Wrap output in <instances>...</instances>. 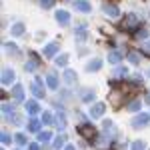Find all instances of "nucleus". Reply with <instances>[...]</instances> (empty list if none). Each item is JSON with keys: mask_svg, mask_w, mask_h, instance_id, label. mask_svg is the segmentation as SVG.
I'll use <instances>...</instances> for the list:
<instances>
[{"mask_svg": "<svg viewBox=\"0 0 150 150\" xmlns=\"http://www.w3.org/2000/svg\"><path fill=\"white\" fill-rule=\"evenodd\" d=\"M136 24H138V20H136V18L130 14V16H126V18H124V24H122V28H132V26H136Z\"/></svg>", "mask_w": 150, "mask_h": 150, "instance_id": "1", "label": "nucleus"}, {"mask_svg": "<svg viewBox=\"0 0 150 150\" xmlns=\"http://www.w3.org/2000/svg\"><path fill=\"white\" fill-rule=\"evenodd\" d=\"M80 132H84V136H88V138H92V136H94V130L90 126H88V128H86V126L80 128Z\"/></svg>", "mask_w": 150, "mask_h": 150, "instance_id": "2", "label": "nucleus"}, {"mask_svg": "<svg viewBox=\"0 0 150 150\" xmlns=\"http://www.w3.org/2000/svg\"><path fill=\"white\" fill-rule=\"evenodd\" d=\"M78 8H80V10H86V8H88V4H86V2H78Z\"/></svg>", "mask_w": 150, "mask_h": 150, "instance_id": "3", "label": "nucleus"}]
</instances>
